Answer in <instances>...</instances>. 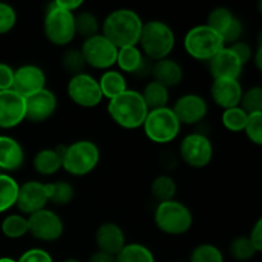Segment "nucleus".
<instances>
[{
	"label": "nucleus",
	"instance_id": "nucleus-16",
	"mask_svg": "<svg viewBox=\"0 0 262 262\" xmlns=\"http://www.w3.org/2000/svg\"><path fill=\"white\" fill-rule=\"evenodd\" d=\"M181 124L192 125L202 122L207 115V102L196 94H187L179 97L171 107Z\"/></svg>",
	"mask_w": 262,
	"mask_h": 262
},
{
	"label": "nucleus",
	"instance_id": "nucleus-20",
	"mask_svg": "<svg viewBox=\"0 0 262 262\" xmlns=\"http://www.w3.org/2000/svg\"><path fill=\"white\" fill-rule=\"evenodd\" d=\"M95 242L101 252L117 256L124 248L125 235L122 228L115 223H104L100 225L95 234Z\"/></svg>",
	"mask_w": 262,
	"mask_h": 262
},
{
	"label": "nucleus",
	"instance_id": "nucleus-13",
	"mask_svg": "<svg viewBox=\"0 0 262 262\" xmlns=\"http://www.w3.org/2000/svg\"><path fill=\"white\" fill-rule=\"evenodd\" d=\"M48 204V191H46L45 183L37 181H28L19 186L15 206L22 215L30 216L40 210L46 209Z\"/></svg>",
	"mask_w": 262,
	"mask_h": 262
},
{
	"label": "nucleus",
	"instance_id": "nucleus-19",
	"mask_svg": "<svg viewBox=\"0 0 262 262\" xmlns=\"http://www.w3.org/2000/svg\"><path fill=\"white\" fill-rule=\"evenodd\" d=\"M242 95L243 89L239 83V79H214L211 84L212 101L224 110L239 106Z\"/></svg>",
	"mask_w": 262,
	"mask_h": 262
},
{
	"label": "nucleus",
	"instance_id": "nucleus-42",
	"mask_svg": "<svg viewBox=\"0 0 262 262\" xmlns=\"http://www.w3.org/2000/svg\"><path fill=\"white\" fill-rule=\"evenodd\" d=\"M228 48H229L230 50L233 51V54L237 56L238 60L242 63L243 67H245L246 64H247L253 56L252 49H251V46L248 45L247 42H243V41H241V40L237 41V42L232 43V45H229Z\"/></svg>",
	"mask_w": 262,
	"mask_h": 262
},
{
	"label": "nucleus",
	"instance_id": "nucleus-1",
	"mask_svg": "<svg viewBox=\"0 0 262 262\" xmlns=\"http://www.w3.org/2000/svg\"><path fill=\"white\" fill-rule=\"evenodd\" d=\"M143 22L132 9L120 8L109 13L102 22V35L118 49L138 45Z\"/></svg>",
	"mask_w": 262,
	"mask_h": 262
},
{
	"label": "nucleus",
	"instance_id": "nucleus-24",
	"mask_svg": "<svg viewBox=\"0 0 262 262\" xmlns=\"http://www.w3.org/2000/svg\"><path fill=\"white\" fill-rule=\"evenodd\" d=\"M66 146L56 148H43L35 155L32 160L33 169L41 176H53L61 169V156Z\"/></svg>",
	"mask_w": 262,
	"mask_h": 262
},
{
	"label": "nucleus",
	"instance_id": "nucleus-10",
	"mask_svg": "<svg viewBox=\"0 0 262 262\" xmlns=\"http://www.w3.org/2000/svg\"><path fill=\"white\" fill-rule=\"evenodd\" d=\"M181 158L188 166L202 169L209 165L214 156L211 140L204 133H191L182 140L179 147Z\"/></svg>",
	"mask_w": 262,
	"mask_h": 262
},
{
	"label": "nucleus",
	"instance_id": "nucleus-5",
	"mask_svg": "<svg viewBox=\"0 0 262 262\" xmlns=\"http://www.w3.org/2000/svg\"><path fill=\"white\" fill-rule=\"evenodd\" d=\"M154 220L160 232L168 235H182L192 228L193 215L186 205L171 200L158 205Z\"/></svg>",
	"mask_w": 262,
	"mask_h": 262
},
{
	"label": "nucleus",
	"instance_id": "nucleus-34",
	"mask_svg": "<svg viewBox=\"0 0 262 262\" xmlns=\"http://www.w3.org/2000/svg\"><path fill=\"white\" fill-rule=\"evenodd\" d=\"M248 114L241 106L230 107L223 112L222 123L230 132H243L245 125L247 123Z\"/></svg>",
	"mask_w": 262,
	"mask_h": 262
},
{
	"label": "nucleus",
	"instance_id": "nucleus-41",
	"mask_svg": "<svg viewBox=\"0 0 262 262\" xmlns=\"http://www.w3.org/2000/svg\"><path fill=\"white\" fill-rule=\"evenodd\" d=\"M17 262H54L50 253L41 248H31L23 252Z\"/></svg>",
	"mask_w": 262,
	"mask_h": 262
},
{
	"label": "nucleus",
	"instance_id": "nucleus-22",
	"mask_svg": "<svg viewBox=\"0 0 262 262\" xmlns=\"http://www.w3.org/2000/svg\"><path fill=\"white\" fill-rule=\"evenodd\" d=\"M25 164L22 145L9 136H0V171L12 173L19 170Z\"/></svg>",
	"mask_w": 262,
	"mask_h": 262
},
{
	"label": "nucleus",
	"instance_id": "nucleus-40",
	"mask_svg": "<svg viewBox=\"0 0 262 262\" xmlns=\"http://www.w3.org/2000/svg\"><path fill=\"white\" fill-rule=\"evenodd\" d=\"M17 25V13L7 3L0 2V35L10 32Z\"/></svg>",
	"mask_w": 262,
	"mask_h": 262
},
{
	"label": "nucleus",
	"instance_id": "nucleus-8",
	"mask_svg": "<svg viewBox=\"0 0 262 262\" xmlns=\"http://www.w3.org/2000/svg\"><path fill=\"white\" fill-rule=\"evenodd\" d=\"M181 127L182 124L169 106L150 110L142 125L146 137L155 143L174 141L181 133Z\"/></svg>",
	"mask_w": 262,
	"mask_h": 262
},
{
	"label": "nucleus",
	"instance_id": "nucleus-9",
	"mask_svg": "<svg viewBox=\"0 0 262 262\" xmlns=\"http://www.w3.org/2000/svg\"><path fill=\"white\" fill-rule=\"evenodd\" d=\"M86 66L100 71H109L117 63L118 48L113 45L102 33L86 38L79 49Z\"/></svg>",
	"mask_w": 262,
	"mask_h": 262
},
{
	"label": "nucleus",
	"instance_id": "nucleus-15",
	"mask_svg": "<svg viewBox=\"0 0 262 262\" xmlns=\"http://www.w3.org/2000/svg\"><path fill=\"white\" fill-rule=\"evenodd\" d=\"M45 72L35 64H25L14 71L12 90L22 97H28L46 89Z\"/></svg>",
	"mask_w": 262,
	"mask_h": 262
},
{
	"label": "nucleus",
	"instance_id": "nucleus-29",
	"mask_svg": "<svg viewBox=\"0 0 262 262\" xmlns=\"http://www.w3.org/2000/svg\"><path fill=\"white\" fill-rule=\"evenodd\" d=\"M46 191H48L49 202L56 205V206H64V205L71 204L76 194L73 186L66 181L48 183Z\"/></svg>",
	"mask_w": 262,
	"mask_h": 262
},
{
	"label": "nucleus",
	"instance_id": "nucleus-6",
	"mask_svg": "<svg viewBox=\"0 0 262 262\" xmlns=\"http://www.w3.org/2000/svg\"><path fill=\"white\" fill-rule=\"evenodd\" d=\"M184 49L196 60L210 61L225 48L222 36L207 25L192 27L184 36Z\"/></svg>",
	"mask_w": 262,
	"mask_h": 262
},
{
	"label": "nucleus",
	"instance_id": "nucleus-37",
	"mask_svg": "<svg viewBox=\"0 0 262 262\" xmlns=\"http://www.w3.org/2000/svg\"><path fill=\"white\" fill-rule=\"evenodd\" d=\"M189 262H224V256L216 246L202 243L192 251Z\"/></svg>",
	"mask_w": 262,
	"mask_h": 262
},
{
	"label": "nucleus",
	"instance_id": "nucleus-27",
	"mask_svg": "<svg viewBox=\"0 0 262 262\" xmlns=\"http://www.w3.org/2000/svg\"><path fill=\"white\" fill-rule=\"evenodd\" d=\"M237 19L238 18L233 14L230 9L225 7H217L210 12L206 25L210 28H212L215 32L219 33L223 38L228 33V31L232 28V26L234 25Z\"/></svg>",
	"mask_w": 262,
	"mask_h": 262
},
{
	"label": "nucleus",
	"instance_id": "nucleus-36",
	"mask_svg": "<svg viewBox=\"0 0 262 262\" xmlns=\"http://www.w3.org/2000/svg\"><path fill=\"white\" fill-rule=\"evenodd\" d=\"M61 66L67 73L73 77L83 73L84 68H86V61H84L79 49H68L67 51H64L63 56H61Z\"/></svg>",
	"mask_w": 262,
	"mask_h": 262
},
{
	"label": "nucleus",
	"instance_id": "nucleus-17",
	"mask_svg": "<svg viewBox=\"0 0 262 262\" xmlns=\"http://www.w3.org/2000/svg\"><path fill=\"white\" fill-rule=\"evenodd\" d=\"M58 99L49 89H43L26 97V119L32 123H42L50 119L56 112Z\"/></svg>",
	"mask_w": 262,
	"mask_h": 262
},
{
	"label": "nucleus",
	"instance_id": "nucleus-30",
	"mask_svg": "<svg viewBox=\"0 0 262 262\" xmlns=\"http://www.w3.org/2000/svg\"><path fill=\"white\" fill-rule=\"evenodd\" d=\"M2 233L9 239H19L28 234L27 216L22 214L8 215L2 222Z\"/></svg>",
	"mask_w": 262,
	"mask_h": 262
},
{
	"label": "nucleus",
	"instance_id": "nucleus-38",
	"mask_svg": "<svg viewBox=\"0 0 262 262\" xmlns=\"http://www.w3.org/2000/svg\"><path fill=\"white\" fill-rule=\"evenodd\" d=\"M239 106L247 114L262 113V89L260 86H253L247 91H243Z\"/></svg>",
	"mask_w": 262,
	"mask_h": 262
},
{
	"label": "nucleus",
	"instance_id": "nucleus-11",
	"mask_svg": "<svg viewBox=\"0 0 262 262\" xmlns=\"http://www.w3.org/2000/svg\"><path fill=\"white\" fill-rule=\"evenodd\" d=\"M67 92L72 102L87 109L97 106L104 99L97 79L84 72L71 77L67 86Z\"/></svg>",
	"mask_w": 262,
	"mask_h": 262
},
{
	"label": "nucleus",
	"instance_id": "nucleus-44",
	"mask_svg": "<svg viewBox=\"0 0 262 262\" xmlns=\"http://www.w3.org/2000/svg\"><path fill=\"white\" fill-rule=\"evenodd\" d=\"M248 238H250L251 243L253 245L255 250L257 251V253H260L262 251V219H258L256 222Z\"/></svg>",
	"mask_w": 262,
	"mask_h": 262
},
{
	"label": "nucleus",
	"instance_id": "nucleus-32",
	"mask_svg": "<svg viewBox=\"0 0 262 262\" xmlns=\"http://www.w3.org/2000/svg\"><path fill=\"white\" fill-rule=\"evenodd\" d=\"M176 193L177 184L171 177L159 176L151 183V194L159 204L174 200Z\"/></svg>",
	"mask_w": 262,
	"mask_h": 262
},
{
	"label": "nucleus",
	"instance_id": "nucleus-7",
	"mask_svg": "<svg viewBox=\"0 0 262 262\" xmlns=\"http://www.w3.org/2000/svg\"><path fill=\"white\" fill-rule=\"evenodd\" d=\"M43 33L53 45H69L77 36L74 13L61 9L55 3H51L43 18Z\"/></svg>",
	"mask_w": 262,
	"mask_h": 262
},
{
	"label": "nucleus",
	"instance_id": "nucleus-49",
	"mask_svg": "<svg viewBox=\"0 0 262 262\" xmlns=\"http://www.w3.org/2000/svg\"><path fill=\"white\" fill-rule=\"evenodd\" d=\"M63 262H79L77 258H67V260H64Z\"/></svg>",
	"mask_w": 262,
	"mask_h": 262
},
{
	"label": "nucleus",
	"instance_id": "nucleus-14",
	"mask_svg": "<svg viewBox=\"0 0 262 262\" xmlns=\"http://www.w3.org/2000/svg\"><path fill=\"white\" fill-rule=\"evenodd\" d=\"M26 120V99L13 90L0 91V128L12 129Z\"/></svg>",
	"mask_w": 262,
	"mask_h": 262
},
{
	"label": "nucleus",
	"instance_id": "nucleus-31",
	"mask_svg": "<svg viewBox=\"0 0 262 262\" xmlns=\"http://www.w3.org/2000/svg\"><path fill=\"white\" fill-rule=\"evenodd\" d=\"M115 257L117 262H155L150 248L141 243H128Z\"/></svg>",
	"mask_w": 262,
	"mask_h": 262
},
{
	"label": "nucleus",
	"instance_id": "nucleus-23",
	"mask_svg": "<svg viewBox=\"0 0 262 262\" xmlns=\"http://www.w3.org/2000/svg\"><path fill=\"white\" fill-rule=\"evenodd\" d=\"M151 76L152 81L159 82L166 89H173L183 81V68L178 61L165 58L154 61L151 67Z\"/></svg>",
	"mask_w": 262,
	"mask_h": 262
},
{
	"label": "nucleus",
	"instance_id": "nucleus-47",
	"mask_svg": "<svg viewBox=\"0 0 262 262\" xmlns=\"http://www.w3.org/2000/svg\"><path fill=\"white\" fill-rule=\"evenodd\" d=\"M253 59V63H255V67L258 69V71H261L262 69V46L261 43H258V48L257 50H256L255 55L252 56Z\"/></svg>",
	"mask_w": 262,
	"mask_h": 262
},
{
	"label": "nucleus",
	"instance_id": "nucleus-35",
	"mask_svg": "<svg viewBox=\"0 0 262 262\" xmlns=\"http://www.w3.org/2000/svg\"><path fill=\"white\" fill-rule=\"evenodd\" d=\"M229 252L234 260L241 262L252 260L257 255V251L255 250L248 237L234 238L229 246Z\"/></svg>",
	"mask_w": 262,
	"mask_h": 262
},
{
	"label": "nucleus",
	"instance_id": "nucleus-48",
	"mask_svg": "<svg viewBox=\"0 0 262 262\" xmlns=\"http://www.w3.org/2000/svg\"><path fill=\"white\" fill-rule=\"evenodd\" d=\"M0 262H17V260L12 257H0Z\"/></svg>",
	"mask_w": 262,
	"mask_h": 262
},
{
	"label": "nucleus",
	"instance_id": "nucleus-43",
	"mask_svg": "<svg viewBox=\"0 0 262 262\" xmlns=\"http://www.w3.org/2000/svg\"><path fill=\"white\" fill-rule=\"evenodd\" d=\"M14 69L7 63H0V91L12 90Z\"/></svg>",
	"mask_w": 262,
	"mask_h": 262
},
{
	"label": "nucleus",
	"instance_id": "nucleus-21",
	"mask_svg": "<svg viewBox=\"0 0 262 262\" xmlns=\"http://www.w3.org/2000/svg\"><path fill=\"white\" fill-rule=\"evenodd\" d=\"M210 63V72L214 79L229 78V79H239L242 74L243 66L237 56L233 54L228 46H225L223 50H220Z\"/></svg>",
	"mask_w": 262,
	"mask_h": 262
},
{
	"label": "nucleus",
	"instance_id": "nucleus-39",
	"mask_svg": "<svg viewBox=\"0 0 262 262\" xmlns=\"http://www.w3.org/2000/svg\"><path fill=\"white\" fill-rule=\"evenodd\" d=\"M243 132L251 142L257 146L262 145V113L248 114Z\"/></svg>",
	"mask_w": 262,
	"mask_h": 262
},
{
	"label": "nucleus",
	"instance_id": "nucleus-4",
	"mask_svg": "<svg viewBox=\"0 0 262 262\" xmlns=\"http://www.w3.org/2000/svg\"><path fill=\"white\" fill-rule=\"evenodd\" d=\"M61 169L73 177H84L94 171L100 161V148L95 142L79 140L66 146Z\"/></svg>",
	"mask_w": 262,
	"mask_h": 262
},
{
	"label": "nucleus",
	"instance_id": "nucleus-28",
	"mask_svg": "<svg viewBox=\"0 0 262 262\" xmlns=\"http://www.w3.org/2000/svg\"><path fill=\"white\" fill-rule=\"evenodd\" d=\"M19 184L9 174H0V214L15 206Z\"/></svg>",
	"mask_w": 262,
	"mask_h": 262
},
{
	"label": "nucleus",
	"instance_id": "nucleus-33",
	"mask_svg": "<svg viewBox=\"0 0 262 262\" xmlns=\"http://www.w3.org/2000/svg\"><path fill=\"white\" fill-rule=\"evenodd\" d=\"M74 26H76V35L82 36L84 40L100 33L99 19L94 13L89 10L79 12L77 15L74 14Z\"/></svg>",
	"mask_w": 262,
	"mask_h": 262
},
{
	"label": "nucleus",
	"instance_id": "nucleus-3",
	"mask_svg": "<svg viewBox=\"0 0 262 262\" xmlns=\"http://www.w3.org/2000/svg\"><path fill=\"white\" fill-rule=\"evenodd\" d=\"M141 51L148 60L168 58L176 45V35L168 23L159 19L143 23L138 40Z\"/></svg>",
	"mask_w": 262,
	"mask_h": 262
},
{
	"label": "nucleus",
	"instance_id": "nucleus-18",
	"mask_svg": "<svg viewBox=\"0 0 262 262\" xmlns=\"http://www.w3.org/2000/svg\"><path fill=\"white\" fill-rule=\"evenodd\" d=\"M117 64L120 72L135 74L137 77H145L151 74L152 63L142 54L138 45L118 49Z\"/></svg>",
	"mask_w": 262,
	"mask_h": 262
},
{
	"label": "nucleus",
	"instance_id": "nucleus-2",
	"mask_svg": "<svg viewBox=\"0 0 262 262\" xmlns=\"http://www.w3.org/2000/svg\"><path fill=\"white\" fill-rule=\"evenodd\" d=\"M107 113L115 124L124 129H137L143 125L148 109L141 92L127 90L119 96L109 100Z\"/></svg>",
	"mask_w": 262,
	"mask_h": 262
},
{
	"label": "nucleus",
	"instance_id": "nucleus-12",
	"mask_svg": "<svg viewBox=\"0 0 262 262\" xmlns=\"http://www.w3.org/2000/svg\"><path fill=\"white\" fill-rule=\"evenodd\" d=\"M28 234L41 242H55L63 235L64 224L58 214L42 209L27 216Z\"/></svg>",
	"mask_w": 262,
	"mask_h": 262
},
{
	"label": "nucleus",
	"instance_id": "nucleus-25",
	"mask_svg": "<svg viewBox=\"0 0 262 262\" xmlns=\"http://www.w3.org/2000/svg\"><path fill=\"white\" fill-rule=\"evenodd\" d=\"M97 82H99L102 96L109 100L119 96L128 90L127 81L122 72L119 71H112V69L105 71Z\"/></svg>",
	"mask_w": 262,
	"mask_h": 262
},
{
	"label": "nucleus",
	"instance_id": "nucleus-50",
	"mask_svg": "<svg viewBox=\"0 0 262 262\" xmlns=\"http://www.w3.org/2000/svg\"><path fill=\"white\" fill-rule=\"evenodd\" d=\"M0 174H2V171H0Z\"/></svg>",
	"mask_w": 262,
	"mask_h": 262
},
{
	"label": "nucleus",
	"instance_id": "nucleus-45",
	"mask_svg": "<svg viewBox=\"0 0 262 262\" xmlns=\"http://www.w3.org/2000/svg\"><path fill=\"white\" fill-rule=\"evenodd\" d=\"M54 3H55L59 8H61V9L64 10H68V12L71 13H74L83 5V2H82V0H55Z\"/></svg>",
	"mask_w": 262,
	"mask_h": 262
},
{
	"label": "nucleus",
	"instance_id": "nucleus-46",
	"mask_svg": "<svg viewBox=\"0 0 262 262\" xmlns=\"http://www.w3.org/2000/svg\"><path fill=\"white\" fill-rule=\"evenodd\" d=\"M89 262H117V257L109 255V253L101 252V251H96L95 253H92Z\"/></svg>",
	"mask_w": 262,
	"mask_h": 262
},
{
	"label": "nucleus",
	"instance_id": "nucleus-26",
	"mask_svg": "<svg viewBox=\"0 0 262 262\" xmlns=\"http://www.w3.org/2000/svg\"><path fill=\"white\" fill-rule=\"evenodd\" d=\"M143 101L147 106L148 112L155 109H161V107L168 106L169 102V89L160 84L156 81L148 82L145 86L143 91L141 92Z\"/></svg>",
	"mask_w": 262,
	"mask_h": 262
}]
</instances>
